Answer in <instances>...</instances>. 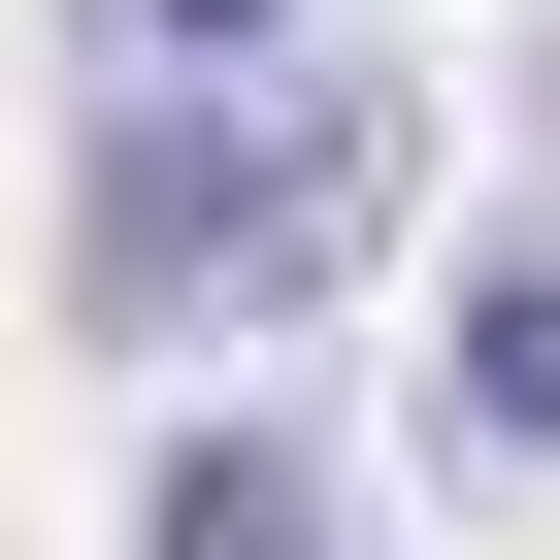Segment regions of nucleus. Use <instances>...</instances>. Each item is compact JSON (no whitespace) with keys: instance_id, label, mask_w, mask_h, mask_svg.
Here are the masks:
<instances>
[{"instance_id":"obj_1","label":"nucleus","mask_w":560,"mask_h":560,"mask_svg":"<svg viewBox=\"0 0 560 560\" xmlns=\"http://www.w3.org/2000/svg\"><path fill=\"white\" fill-rule=\"evenodd\" d=\"M396 198V100H132L67 198V298L100 330H231V298H330Z\"/></svg>"},{"instance_id":"obj_3","label":"nucleus","mask_w":560,"mask_h":560,"mask_svg":"<svg viewBox=\"0 0 560 560\" xmlns=\"http://www.w3.org/2000/svg\"><path fill=\"white\" fill-rule=\"evenodd\" d=\"M462 429H494V462H560V264H527V298H462Z\"/></svg>"},{"instance_id":"obj_4","label":"nucleus","mask_w":560,"mask_h":560,"mask_svg":"<svg viewBox=\"0 0 560 560\" xmlns=\"http://www.w3.org/2000/svg\"><path fill=\"white\" fill-rule=\"evenodd\" d=\"M132 34H165V67H231V34H264V0H132Z\"/></svg>"},{"instance_id":"obj_2","label":"nucleus","mask_w":560,"mask_h":560,"mask_svg":"<svg viewBox=\"0 0 560 560\" xmlns=\"http://www.w3.org/2000/svg\"><path fill=\"white\" fill-rule=\"evenodd\" d=\"M132 560H363V494H330L298 429H198V462L132 494Z\"/></svg>"}]
</instances>
